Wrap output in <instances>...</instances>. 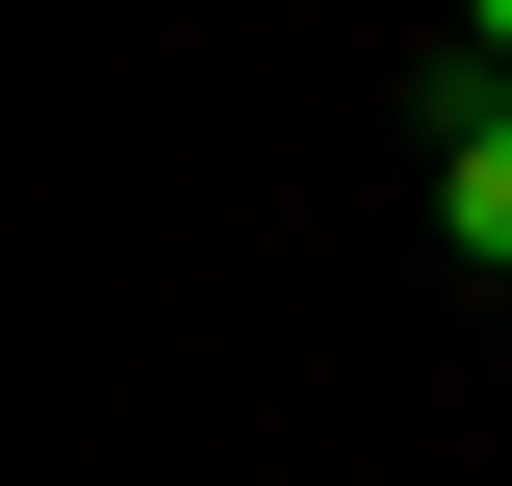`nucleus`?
<instances>
[{
  "mask_svg": "<svg viewBox=\"0 0 512 486\" xmlns=\"http://www.w3.org/2000/svg\"><path fill=\"white\" fill-rule=\"evenodd\" d=\"M436 231L512 256V77H487V52H436Z\"/></svg>",
  "mask_w": 512,
  "mask_h": 486,
  "instance_id": "nucleus-1",
  "label": "nucleus"
},
{
  "mask_svg": "<svg viewBox=\"0 0 512 486\" xmlns=\"http://www.w3.org/2000/svg\"><path fill=\"white\" fill-rule=\"evenodd\" d=\"M461 52H487V77H512V0H461Z\"/></svg>",
  "mask_w": 512,
  "mask_h": 486,
  "instance_id": "nucleus-2",
  "label": "nucleus"
}]
</instances>
